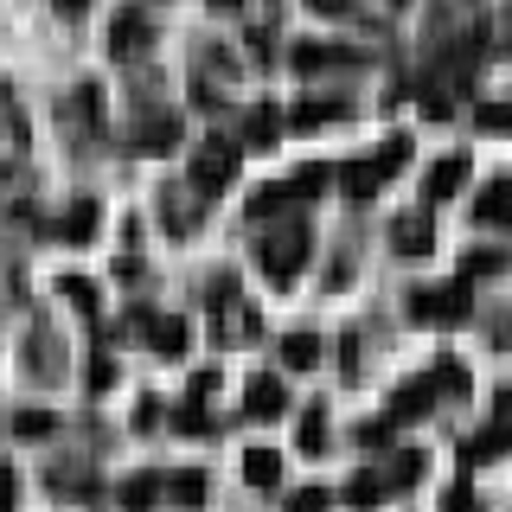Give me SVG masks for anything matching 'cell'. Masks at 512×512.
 <instances>
[{
	"instance_id": "603a6c76",
	"label": "cell",
	"mask_w": 512,
	"mask_h": 512,
	"mask_svg": "<svg viewBox=\"0 0 512 512\" xmlns=\"http://www.w3.org/2000/svg\"><path fill=\"white\" fill-rule=\"evenodd\" d=\"M333 58H340V52H327V45H314V39H308V45H295V58H288V64H295V71L308 77V71H327Z\"/></svg>"
},
{
	"instance_id": "f1b7e54d",
	"label": "cell",
	"mask_w": 512,
	"mask_h": 512,
	"mask_svg": "<svg viewBox=\"0 0 512 512\" xmlns=\"http://www.w3.org/2000/svg\"><path fill=\"white\" fill-rule=\"evenodd\" d=\"M327 506H333V500H327L320 487H301L295 500H288V512H327Z\"/></svg>"
},
{
	"instance_id": "7c38bea8",
	"label": "cell",
	"mask_w": 512,
	"mask_h": 512,
	"mask_svg": "<svg viewBox=\"0 0 512 512\" xmlns=\"http://www.w3.org/2000/svg\"><path fill=\"white\" fill-rule=\"evenodd\" d=\"M244 480H250V487H282V455H276V448H250V455H244Z\"/></svg>"
},
{
	"instance_id": "f546056e",
	"label": "cell",
	"mask_w": 512,
	"mask_h": 512,
	"mask_svg": "<svg viewBox=\"0 0 512 512\" xmlns=\"http://www.w3.org/2000/svg\"><path fill=\"white\" fill-rule=\"evenodd\" d=\"M493 269H500V256L480 250V256H468V263H461V276H493Z\"/></svg>"
},
{
	"instance_id": "ffe728a7",
	"label": "cell",
	"mask_w": 512,
	"mask_h": 512,
	"mask_svg": "<svg viewBox=\"0 0 512 512\" xmlns=\"http://www.w3.org/2000/svg\"><path fill=\"white\" fill-rule=\"evenodd\" d=\"M378 493H384V480H378V474H359V480L346 487V506H352V512H372Z\"/></svg>"
},
{
	"instance_id": "d6a6232c",
	"label": "cell",
	"mask_w": 512,
	"mask_h": 512,
	"mask_svg": "<svg viewBox=\"0 0 512 512\" xmlns=\"http://www.w3.org/2000/svg\"><path fill=\"white\" fill-rule=\"evenodd\" d=\"M359 442H372V448H378V442H391V416H378V423H365V429H359Z\"/></svg>"
},
{
	"instance_id": "2e32d148",
	"label": "cell",
	"mask_w": 512,
	"mask_h": 512,
	"mask_svg": "<svg viewBox=\"0 0 512 512\" xmlns=\"http://www.w3.org/2000/svg\"><path fill=\"white\" fill-rule=\"evenodd\" d=\"M506 448H512V429H506V423H493V429H480V436L468 442V461H500Z\"/></svg>"
},
{
	"instance_id": "1f68e13d",
	"label": "cell",
	"mask_w": 512,
	"mask_h": 512,
	"mask_svg": "<svg viewBox=\"0 0 512 512\" xmlns=\"http://www.w3.org/2000/svg\"><path fill=\"white\" fill-rule=\"evenodd\" d=\"M109 384H116V365L96 359V365H90V391H109Z\"/></svg>"
},
{
	"instance_id": "4316f807",
	"label": "cell",
	"mask_w": 512,
	"mask_h": 512,
	"mask_svg": "<svg viewBox=\"0 0 512 512\" xmlns=\"http://www.w3.org/2000/svg\"><path fill=\"white\" fill-rule=\"evenodd\" d=\"M327 442V410H308L301 416V448H320Z\"/></svg>"
},
{
	"instance_id": "9a60e30c",
	"label": "cell",
	"mask_w": 512,
	"mask_h": 512,
	"mask_svg": "<svg viewBox=\"0 0 512 512\" xmlns=\"http://www.w3.org/2000/svg\"><path fill=\"white\" fill-rule=\"evenodd\" d=\"M429 404H436V378H416V384H404V391H397L391 423H397V416H423Z\"/></svg>"
},
{
	"instance_id": "836d02e7",
	"label": "cell",
	"mask_w": 512,
	"mask_h": 512,
	"mask_svg": "<svg viewBox=\"0 0 512 512\" xmlns=\"http://www.w3.org/2000/svg\"><path fill=\"white\" fill-rule=\"evenodd\" d=\"M442 512H474V493H468V487H448V500H442Z\"/></svg>"
},
{
	"instance_id": "e575fe53",
	"label": "cell",
	"mask_w": 512,
	"mask_h": 512,
	"mask_svg": "<svg viewBox=\"0 0 512 512\" xmlns=\"http://www.w3.org/2000/svg\"><path fill=\"white\" fill-rule=\"evenodd\" d=\"M64 295H71L77 308H90V301H96V288H90V282H64Z\"/></svg>"
},
{
	"instance_id": "ac0fdd59",
	"label": "cell",
	"mask_w": 512,
	"mask_h": 512,
	"mask_svg": "<svg viewBox=\"0 0 512 512\" xmlns=\"http://www.w3.org/2000/svg\"><path fill=\"white\" fill-rule=\"evenodd\" d=\"M288 199H295V186H263L250 199V218H276V212H288Z\"/></svg>"
},
{
	"instance_id": "44dd1931",
	"label": "cell",
	"mask_w": 512,
	"mask_h": 512,
	"mask_svg": "<svg viewBox=\"0 0 512 512\" xmlns=\"http://www.w3.org/2000/svg\"><path fill=\"white\" fill-rule=\"evenodd\" d=\"M52 429H58V416L52 410H20V416H13V436H52Z\"/></svg>"
},
{
	"instance_id": "3957f363",
	"label": "cell",
	"mask_w": 512,
	"mask_h": 512,
	"mask_svg": "<svg viewBox=\"0 0 512 512\" xmlns=\"http://www.w3.org/2000/svg\"><path fill=\"white\" fill-rule=\"evenodd\" d=\"M231 173H237V148H231V141H205V148L192 154V186H199V192L231 186Z\"/></svg>"
},
{
	"instance_id": "7402d4cb",
	"label": "cell",
	"mask_w": 512,
	"mask_h": 512,
	"mask_svg": "<svg viewBox=\"0 0 512 512\" xmlns=\"http://www.w3.org/2000/svg\"><path fill=\"white\" fill-rule=\"evenodd\" d=\"M244 128H250V141H256V148H269V141H276V128H282V116L263 103V109H250V122H244Z\"/></svg>"
},
{
	"instance_id": "277c9868",
	"label": "cell",
	"mask_w": 512,
	"mask_h": 512,
	"mask_svg": "<svg viewBox=\"0 0 512 512\" xmlns=\"http://www.w3.org/2000/svg\"><path fill=\"white\" fill-rule=\"evenodd\" d=\"M461 186H468V154H448V160H436V167H429L423 199H429V205H448Z\"/></svg>"
},
{
	"instance_id": "83f0119b",
	"label": "cell",
	"mask_w": 512,
	"mask_h": 512,
	"mask_svg": "<svg viewBox=\"0 0 512 512\" xmlns=\"http://www.w3.org/2000/svg\"><path fill=\"white\" fill-rule=\"evenodd\" d=\"M474 122H480V128H512V103H480Z\"/></svg>"
},
{
	"instance_id": "d4e9b609",
	"label": "cell",
	"mask_w": 512,
	"mask_h": 512,
	"mask_svg": "<svg viewBox=\"0 0 512 512\" xmlns=\"http://www.w3.org/2000/svg\"><path fill=\"white\" fill-rule=\"evenodd\" d=\"M295 128H320V122H340V103H301L295 116H288Z\"/></svg>"
},
{
	"instance_id": "8fae6325",
	"label": "cell",
	"mask_w": 512,
	"mask_h": 512,
	"mask_svg": "<svg viewBox=\"0 0 512 512\" xmlns=\"http://www.w3.org/2000/svg\"><path fill=\"white\" fill-rule=\"evenodd\" d=\"M116 500H122L128 512H154V500H160V474H128L122 487H116Z\"/></svg>"
},
{
	"instance_id": "7a4b0ae2",
	"label": "cell",
	"mask_w": 512,
	"mask_h": 512,
	"mask_svg": "<svg viewBox=\"0 0 512 512\" xmlns=\"http://www.w3.org/2000/svg\"><path fill=\"white\" fill-rule=\"evenodd\" d=\"M301 263H308V224H288V231H269L263 250H256V269L269 282H295Z\"/></svg>"
},
{
	"instance_id": "8992f818",
	"label": "cell",
	"mask_w": 512,
	"mask_h": 512,
	"mask_svg": "<svg viewBox=\"0 0 512 512\" xmlns=\"http://www.w3.org/2000/svg\"><path fill=\"white\" fill-rule=\"evenodd\" d=\"M148 340H154V352L160 359H180L186 352V340H192V327L180 314H160V320H148Z\"/></svg>"
},
{
	"instance_id": "4dcf8cb0",
	"label": "cell",
	"mask_w": 512,
	"mask_h": 512,
	"mask_svg": "<svg viewBox=\"0 0 512 512\" xmlns=\"http://www.w3.org/2000/svg\"><path fill=\"white\" fill-rule=\"evenodd\" d=\"M13 500H20V474L0 468V512H13Z\"/></svg>"
},
{
	"instance_id": "d590c367",
	"label": "cell",
	"mask_w": 512,
	"mask_h": 512,
	"mask_svg": "<svg viewBox=\"0 0 512 512\" xmlns=\"http://www.w3.org/2000/svg\"><path fill=\"white\" fill-rule=\"evenodd\" d=\"M314 13H346V0H308Z\"/></svg>"
},
{
	"instance_id": "e0dca14e",
	"label": "cell",
	"mask_w": 512,
	"mask_h": 512,
	"mask_svg": "<svg viewBox=\"0 0 512 512\" xmlns=\"http://www.w3.org/2000/svg\"><path fill=\"white\" fill-rule=\"evenodd\" d=\"M423 468H429V461H423V455H410V448H404V455L391 461V474H384V487H397V493H404V487H416V480H423Z\"/></svg>"
},
{
	"instance_id": "52a82bcc",
	"label": "cell",
	"mask_w": 512,
	"mask_h": 512,
	"mask_svg": "<svg viewBox=\"0 0 512 512\" xmlns=\"http://www.w3.org/2000/svg\"><path fill=\"white\" fill-rule=\"evenodd\" d=\"M391 244H397V256H429V244H436V224H429V218H397L391 224Z\"/></svg>"
},
{
	"instance_id": "30bf717a",
	"label": "cell",
	"mask_w": 512,
	"mask_h": 512,
	"mask_svg": "<svg viewBox=\"0 0 512 512\" xmlns=\"http://www.w3.org/2000/svg\"><path fill=\"white\" fill-rule=\"evenodd\" d=\"M96 224H103V212H96V199H77L71 212H64V224H58V231H64V244H90V237H96Z\"/></svg>"
},
{
	"instance_id": "5bb4252c",
	"label": "cell",
	"mask_w": 512,
	"mask_h": 512,
	"mask_svg": "<svg viewBox=\"0 0 512 512\" xmlns=\"http://www.w3.org/2000/svg\"><path fill=\"white\" fill-rule=\"evenodd\" d=\"M282 365H288V372L320 365V333H288V340H282Z\"/></svg>"
},
{
	"instance_id": "8d00e7d4",
	"label": "cell",
	"mask_w": 512,
	"mask_h": 512,
	"mask_svg": "<svg viewBox=\"0 0 512 512\" xmlns=\"http://www.w3.org/2000/svg\"><path fill=\"white\" fill-rule=\"evenodd\" d=\"M212 7H218V13H231V7H237V0H212Z\"/></svg>"
},
{
	"instance_id": "6da1fadb",
	"label": "cell",
	"mask_w": 512,
	"mask_h": 512,
	"mask_svg": "<svg viewBox=\"0 0 512 512\" xmlns=\"http://www.w3.org/2000/svg\"><path fill=\"white\" fill-rule=\"evenodd\" d=\"M468 308H474L468 276H461V282H442V288H416V295H410V320H416V327H461Z\"/></svg>"
},
{
	"instance_id": "ba28073f",
	"label": "cell",
	"mask_w": 512,
	"mask_h": 512,
	"mask_svg": "<svg viewBox=\"0 0 512 512\" xmlns=\"http://www.w3.org/2000/svg\"><path fill=\"white\" fill-rule=\"evenodd\" d=\"M474 224H487V231H500V224H512V186L500 180V186H487L474 199Z\"/></svg>"
},
{
	"instance_id": "484cf974",
	"label": "cell",
	"mask_w": 512,
	"mask_h": 512,
	"mask_svg": "<svg viewBox=\"0 0 512 512\" xmlns=\"http://www.w3.org/2000/svg\"><path fill=\"white\" fill-rule=\"evenodd\" d=\"M346 192H352V199H372V192H378V173L372 167H346Z\"/></svg>"
},
{
	"instance_id": "4fadbf2b",
	"label": "cell",
	"mask_w": 512,
	"mask_h": 512,
	"mask_svg": "<svg viewBox=\"0 0 512 512\" xmlns=\"http://www.w3.org/2000/svg\"><path fill=\"white\" fill-rule=\"evenodd\" d=\"M173 141H180V122H173V116H154V122L135 128V148H141V154H167Z\"/></svg>"
},
{
	"instance_id": "d6986e66",
	"label": "cell",
	"mask_w": 512,
	"mask_h": 512,
	"mask_svg": "<svg viewBox=\"0 0 512 512\" xmlns=\"http://www.w3.org/2000/svg\"><path fill=\"white\" fill-rule=\"evenodd\" d=\"M167 493H173V500H180V506L192 512V506L205 500V474H199V468H192V474H173V480H167Z\"/></svg>"
},
{
	"instance_id": "cb8c5ba5",
	"label": "cell",
	"mask_w": 512,
	"mask_h": 512,
	"mask_svg": "<svg viewBox=\"0 0 512 512\" xmlns=\"http://www.w3.org/2000/svg\"><path fill=\"white\" fill-rule=\"evenodd\" d=\"M404 160H410V141H384L378 160H372V173H378V180H391V173L404 167Z\"/></svg>"
},
{
	"instance_id": "9c48e42d",
	"label": "cell",
	"mask_w": 512,
	"mask_h": 512,
	"mask_svg": "<svg viewBox=\"0 0 512 512\" xmlns=\"http://www.w3.org/2000/svg\"><path fill=\"white\" fill-rule=\"evenodd\" d=\"M141 45H148V20H141V13H116V26H109V52L135 58Z\"/></svg>"
},
{
	"instance_id": "5b68a950",
	"label": "cell",
	"mask_w": 512,
	"mask_h": 512,
	"mask_svg": "<svg viewBox=\"0 0 512 512\" xmlns=\"http://www.w3.org/2000/svg\"><path fill=\"white\" fill-rule=\"evenodd\" d=\"M244 410H250V416H263V423H269V416H282V410H288V391H282V378H250V391H244Z\"/></svg>"
}]
</instances>
